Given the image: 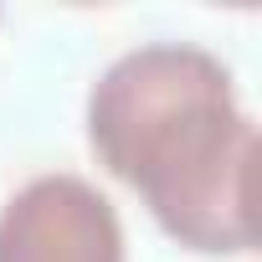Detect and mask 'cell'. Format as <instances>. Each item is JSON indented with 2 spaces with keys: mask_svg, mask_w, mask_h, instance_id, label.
I'll use <instances>...</instances> for the list:
<instances>
[{
  "mask_svg": "<svg viewBox=\"0 0 262 262\" xmlns=\"http://www.w3.org/2000/svg\"><path fill=\"white\" fill-rule=\"evenodd\" d=\"M88 144L170 242L206 257L257 247V123L216 52L144 41L113 57L88 93Z\"/></svg>",
  "mask_w": 262,
  "mask_h": 262,
  "instance_id": "cell-1",
  "label": "cell"
},
{
  "mask_svg": "<svg viewBox=\"0 0 262 262\" xmlns=\"http://www.w3.org/2000/svg\"><path fill=\"white\" fill-rule=\"evenodd\" d=\"M0 262H123V221L82 175H36L0 206Z\"/></svg>",
  "mask_w": 262,
  "mask_h": 262,
  "instance_id": "cell-2",
  "label": "cell"
}]
</instances>
